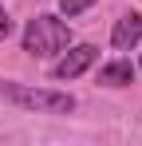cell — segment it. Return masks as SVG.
I'll use <instances>...</instances> for the list:
<instances>
[{"mask_svg":"<svg viewBox=\"0 0 142 146\" xmlns=\"http://www.w3.org/2000/svg\"><path fill=\"white\" fill-rule=\"evenodd\" d=\"M95 0H59V8H63V12H67V16H79V12H83V8H91Z\"/></svg>","mask_w":142,"mask_h":146,"instance_id":"8992f818","label":"cell"},{"mask_svg":"<svg viewBox=\"0 0 142 146\" xmlns=\"http://www.w3.org/2000/svg\"><path fill=\"white\" fill-rule=\"evenodd\" d=\"M138 40H142V16H138V12H126V16H118L115 32H111V44H115L118 51H126V48H134Z\"/></svg>","mask_w":142,"mask_h":146,"instance_id":"277c9868","label":"cell"},{"mask_svg":"<svg viewBox=\"0 0 142 146\" xmlns=\"http://www.w3.org/2000/svg\"><path fill=\"white\" fill-rule=\"evenodd\" d=\"M134 79V67L126 63V59H115V63H107L103 71H99V83L103 87H126Z\"/></svg>","mask_w":142,"mask_h":146,"instance_id":"5b68a950","label":"cell"},{"mask_svg":"<svg viewBox=\"0 0 142 146\" xmlns=\"http://www.w3.org/2000/svg\"><path fill=\"white\" fill-rule=\"evenodd\" d=\"M12 36V20H8V12L0 8V40H8Z\"/></svg>","mask_w":142,"mask_h":146,"instance_id":"52a82bcc","label":"cell"},{"mask_svg":"<svg viewBox=\"0 0 142 146\" xmlns=\"http://www.w3.org/2000/svg\"><path fill=\"white\" fill-rule=\"evenodd\" d=\"M67 44H71V28L63 20H55V16H36L32 24L24 28V51L36 55V59L55 55V51H63Z\"/></svg>","mask_w":142,"mask_h":146,"instance_id":"7a4b0ae2","label":"cell"},{"mask_svg":"<svg viewBox=\"0 0 142 146\" xmlns=\"http://www.w3.org/2000/svg\"><path fill=\"white\" fill-rule=\"evenodd\" d=\"M95 55H99V48H91V44H79V48H71L55 67H51V75L55 79H75V75H83L87 67L95 63Z\"/></svg>","mask_w":142,"mask_h":146,"instance_id":"3957f363","label":"cell"},{"mask_svg":"<svg viewBox=\"0 0 142 146\" xmlns=\"http://www.w3.org/2000/svg\"><path fill=\"white\" fill-rule=\"evenodd\" d=\"M0 99L4 103H16L24 111H44V115H67V111H75V99L67 91L24 87V83H8V79H0Z\"/></svg>","mask_w":142,"mask_h":146,"instance_id":"6da1fadb","label":"cell"}]
</instances>
